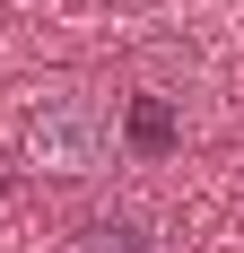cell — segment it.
<instances>
[{"label": "cell", "instance_id": "1", "mask_svg": "<svg viewBox=\"0 0 244 253\" xmlns=\"http://www.w3.org/2000/svg\"><path fill=\"white\" fill-rule=\"evenodd\" d=\"M18 149H26L35 175H96L105 149H114V114L87 87H44L18 123Z\"/></svg>", "mask_w": 244, "mask_h": 253}, {"label": "cell", "instance_id": "2", "mask_svg": "<svg viewBox=\"0 0 244 253\" xmlns=\"http://www.w3.org/2000/svg\"><path fill=\"white\" fill-rule=\"evenodd\" d=\"M114 140H122L131 157H174V140H183L174 96H131V105H122V123H114Z\"/></svg>", "mask_w": 244, "mask_h": 253}, {"label": "cell", "instance_id": "3", "mask_svg": "<svg viewBox=\"0 0 244 253\" xmlns=\"http://www.w3.org/2000/svg\"><path fill=\"white\" fill-rule=\"evenodd\" d=\"M61 253H157V227H148L140 210H96V218L70 227Z\"/></svg>", "mask_w": 244, "mask_h": 253}]
</instances>
